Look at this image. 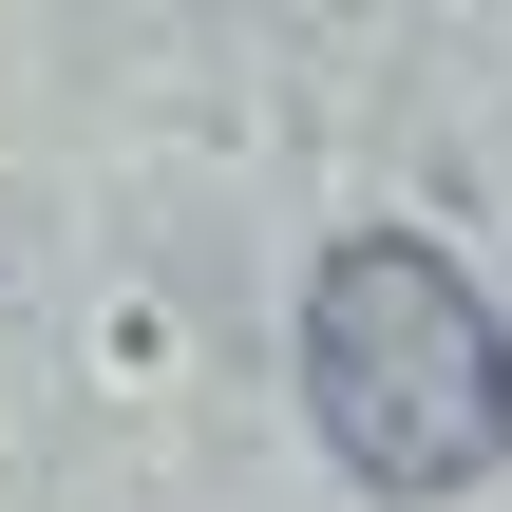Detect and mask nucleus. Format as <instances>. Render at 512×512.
<instances>
[{"instance_id": "1", "label": "nucleus", "mask_w": 512, "mask_h": 512, "mask_svg": "<svg viewBox=\"0 0 512 512\" xmlns=\"http://www.w3.org/2000/svg\"><path fill=\"white\" fill-rule=\"evenodd\" d=\"M304 418L361 494H475L512 437V323L475 304V266L418 228H342L304 266Z\"/></svg>"}]
</instances>
